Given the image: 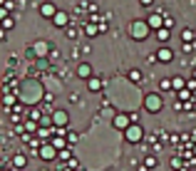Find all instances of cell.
Wrapping results in <instances>:
<instances>
[{
	"instance_id": "1",
	"label": "cell",
	"mask_w": 196,
	"mask_h": 171,
	"mask_svg": "<svg viewBox=\"0 0 196 171\" xmlns=\"http://www.w3.org/2000/svg\"><path fill=\"white\" fill-rule=\"evenodd\" d=\"M144 107H147V112H159V109H162V99H159V94H149V97L144 99Z\"/></svg>"
},
{
	"instance_id": "2",
	"label": "cell",
	"mask_w": 196,
	"mask_h": 171,
	"mask_svg": "<svg viewBox=\"0 0 196 171\" xmlns=\"http://www.w3.org/2000/svg\"><path fill=\"white\" fill-rule=\"evenodd\" d=\"M40 15H42V18H55V15H57L55 3H42V5H40Z\"/></svg>"
},
{
	"instance_id": "3",
	"label": "cell",
	"mask_w": 196,
	"mask_h": 171,
	"mask_svg": "<svg viewBox=\"0 0 196 171\" xmlns=\"http://www.w3.org/2000/svg\"><path fill=\"white\" fill-rule=\"evenodd\" d=\"M77 74H80V77H87V79H92V65L82 62V65L77 67Z\"/></svg>"
},
{
	"instance_id": "4",
	"label": "cell",
	"mask_w": 196,
	"mask_h": 171,
	"mask_svg": "<svg viewBox=\"0 0 196 171\" xmlns=\"http://www.w3.org/2000/svg\"><path fill=\"white\" fill-rule=\"evenodd\" d=\"M147 25H149V28H154V30H162V28H164V23H162V18H159V15H149Z\"/></svg>"
},
{
	"instance_id": "5",
	"label": "cell",
	"mask_w": 196,
	"mask_h": 171,
	"mask_svg": "<svg viewBox=\"0 0 196 171\" xmlns=\"http://www.w3.org/2000/svg\"><path fill=\"white\" fill-rule=\"evenodd\" d=\"M33 47H35V52H33V50L28 52L30 57H33V55H45V50H47V42H35Z\"/></svg>"
},
{
	"instance_id": "6",
	"label": "cell",
	"mask_w": 196,
	"mask_h": 171,
	"mask_svg": "<svg viewBox=\"0 0 196 171\" xmlns=\"http://www.w3.org/2000/svg\"><path fill=\"white\" fill-rule=\"evenodd\" d=\"M171 57H174V52H171V50H166V47H162V50H159V55H157V60H162V62H169Z\"/></svg>"
},
{
	"instance_id": "7",
	"label": "cell",
	"mask_w": 196,
	"mask_h": 171,
	"mask_svg": "<svg viewBox=\"0 0 196 171\" xmlns=\"http://www.w3.org/2000/svg\"><path fill=\"white\" fill-rule=\"evenodd\" d=\"M139 137H142V132H139V127H129V129H127V139H129V141H137Z\"/></svg>"
},
{
	"instance_id": "8",
	"label": "cell",
	"mask_w": 196,
	"mask_h": 171,
	"mask_svg": "<svg viewBox=\"0 0 196 171\" xmlns=\"http://www.w3.org/2000/svg\"><path fill=\"white\" fill-rule=\"evenodd\" d=\"M87 89H90V92H99V89H102V82H99L97 77H92V79L87 82Z\"/></svg>"
},
{
	"instance_id": "9",
	"label": "cell",
	"mask_w": 196,
	"mask_h": 171,
	"mask_svg": "<svg viewBox=\"0 0 196 171\" xmlns=\"http://www.w3.org/2000/svg\"><path fill=\"white\" fill-rule=\"evenodd\" d=\"M40 156H42V159H52V156H55V149H52V146H42V149H40Z\"/></svg>"
},
{
	"instance_id": "10",
	"label": "cell",
	"mask_w": 196,
	"mask_h": 171,
	"mask_svg": "<svg viewBox=\"0 0 196 171\" xmlns=\"http://www.w3.org/2000/svg\"><path fill=\"white\" fill-rule=\"evenodd\" d=\"M52 20H55V23H57L60 28H67V15H65V13H57V15L52 18Z\"/></svg>"
},
{
	"instance_id": "11",
	"label": "cell",
	"mask_w": 196,
	"mask_h": 171,
	"mask_svg": "<svg viewBox=\"0 0 196 171\" xmlns=\"http://www.w3.org/2000/svg\"><path fill=\"white\" fill-rule=\"evenodd\" d=\"M97 33H99V25H92V23H90V25H85V35H90V37H95Z\"/></svg>"
},
{
	"instance_id": "12",
	"label": "cell",
	"mask_w": 196,
	"mask_h": 171,
	"mask_svg": "<svg viewBox=\"0 0 196 171\" xmlns=\"http://www.w3.org/2000/svg\"><path fill=\"white\" fill-rule=\"evenodd\" d=\"M169 35H171V30H169V28H162V30H157V37H159V40H169Z\"/></svg>"
},
{
	"instance_id": "13",
	"label": "cell",
	"mask_w": 196,
	"mask_h": 171,
	"mask_svg": "<svg viewBox=\"0 0 196 171\" xmlns=\"http://www.w3.org/2000/svg\"><path fill=\"white\" fill-rule=\"evenodd\" d=\"M154 166H157V159L154 156H147L144 159V169H154Z\"/></svg>"
},
{
	"instance_id": "14",
	"label": "cell",
	"mask_w": 196,
	"mask_h": 171,
	"mask_svg": "<svg viewBox=\"0 0 196 171\" xmlns=\"http://www.w3.org/2000/svg\"><path fill=\"white\" fill-rule=\"evenodd\" d=\"M129 79L139 82V79H142V72H139V69H132V72H129Z\"/></svg>"
},
{
	"instance_id": "15",
	"label": "cell",
	"mask_w": 196,
	"mask_h": 171,
	"mask_svg": "<svg viewBox=\"0 0 196 171\" xmlns=\"http://www.w3.org/2000/svg\"><path fill=\"white\" fill-rule=\"evenodd\" d=\"M181 37H184V42H189V40H194V30H184V33H181Z\"/></svg>"
},
{
	"instance_id": "16",
	"label": "cell",
	"mask_w": 196,
	"mask_h": 171,
	"mask_svg": "<svg viewBox=\"0 0 196 171\" xmlns=\"http://www.w3.org/2000/svg\"><path fill=\"white\" fill-rule=\"evenodd\" d=\"M171 84H174L171 79H162V92H169V89H171Z\"/></svg>"
},
{
	"instance_id": "17",
	"label": "cell",
	"mask_w": 196,
	"mask_h": 171,
	"mask_svg": "<svg viewBox=\"0 0 196 171\" xmlns=\"http://www.w3.org/2000/svg\"><path fill=\"white\" fill-rule=\"evenodd\" d=\"M65 35H67V37H70V40H72V37H77V30H75V28H72V25H67V30H65Z\"/></svg>"
},
{
	"instance_id": "18",
	"label": "cell",
	"mask_w": 196,
	"mask_h": 171,
	"mask_svg": "<svg viewBox=\"0 0 196 171\" xmlns=\"http://www.w3.org/2000/svg\"><path fill=\"white\" fill-rule=\"evenodd\" d=\"M13 161H15V166H18V169H20V166H25V156H15Z\"/></svg>"
},
{
	"instance_id": "19",
	"label": "cell",
	"mask_w": 196,
	"mask_h": 171,
	"mask_svg": "<svg viewBox=\"0 0 196 171\" xmlns=\"http://www.w3.org/2000/svg\"><path fill=\"white\" fill-rule=\"evenodd\" d=\"M55 119H57L60 124H65V119H67V117H65V114H62V112H60V114H55Z\"/></svg>"
},
{
	"instance_id": "20",
	"label": "cell",
	"mask_w": 196,
	"mask_h": 171,
	"mask_svg": "<svg viewBox=\"0 0 196 171\" xmlns=\"http://www.w3.org/2000/svg\"><path fill=\"white\" fill-rule=\"evenodd\" d=\"M152 3H154V0H142V5H152Z\"/></svg>"
}]
</instances>
